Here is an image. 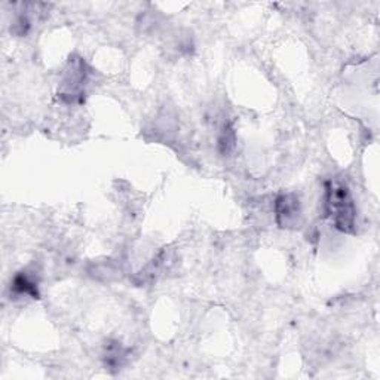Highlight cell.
<instances>
[{"label":"cell","mask_w":380,"mask_h":380,"mask_svg":"<svg viewBox=\"0 0 380 380\" xmlns=\"http://www.w3.org/2000/svg\"><path fill=\"white\" fill-rule=\"evenodd\" d=\"M324 212L340 232H355L357 207L349 188L343 181H328L325 185Z\"/></svg>","instance_id":"1"},{"label":"cell","mask_w":380,"mask_h":380,"mask_svg":"<svg viewBox=\"0 0 380 380\" xmlns=\"http://www.w3.org/2000/svg\"><path fill=\"white\" fill-rule=\"evenodd\" d=\"M89 82V69L84 58L72 57L63 72L58 98L65 104L82 103L87 94V87Z\"/></svg>","instance_id":"2"},{"label":"cell","mask_w":380,"mask_h":380,"mask_svg":"<svg viewBox=\"0 0 380 380\" xmlns=\"http://www.w3.org/2000/svg\"><path fill=\"white\" fill-rule=\"evenodd\" d=\"M275 222L281 229H295L303 222L300 197L295 193H283L275 200Z\"/></svg>","instance_id":"3"},{"label":"cell","mask_w":380,"mask_h":380,"mask_svg":"<svg viewBox=\"0 0 380 380\" xmlns=\"http://www.w3.org/2000/svg\"><path fill=\"white\" fill-rule=\"evenodd\" d=\"M128 358H129V349H126L121 342L109 340L104 344L103 361H104V366L109 370L119 371L128 362Z\"/></svg>","instance_id":"4"},{"label":"cell","mask_w":380,"mask_h":380,"mask_svg":"<svg viewBox=\"0 0 380 380\" xmlns=\"http://www.w3.org/2000/svg\"><path fill=\"white\" fill-rule=\"evenodd\" d=\"M170 264V257L167 251H161L151 263L147 264L144 269L137 275L139 284H147V283H153L163 272H167Z\"/></svg>","instance_id":"5"},{"label":"cell","mask_w":380,"mask_h":380,"mask_svg":"<svg viewBox=\"0 0 380 380\" xmlns=\"http://www.w3.org/2000/svg\"><path fill=\"white\" fill-rule=\"evenodd\" d=\"M11 293H13L16 297H31V299H38L39 297V288L38 281L35 276H31L27 272L16 273L11 283Z\"/></svg>","instance_id":"6"},{"label":"cell","mask_w":380,"mask_h":380,"mask_svg":"<svg viewBox=\"0 0 380 380\" xmlns=\"http://www.w3.org/2000/svg\"><path fill=\"white\" fill-rule=\"evenodd\" d=\"M235 143H237V134H235L234 125L230 122H224L222 125V129L219 132V139H217V147H219L220 155L229 156L230 153H232V151L235 148Z\"/></svg>","instance_id":"7"}]
</instances>
